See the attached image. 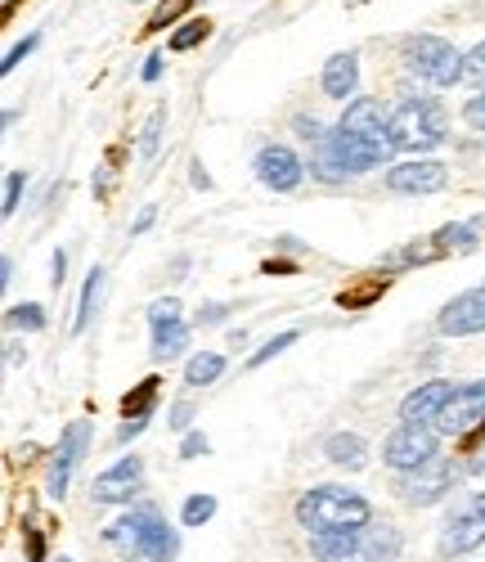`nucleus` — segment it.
Wrapping results in <instances>:
<instances>
[{
  "instance_id": "obj_11",
  "label": "nucleus",
  "mask_w": 485,
  "mask_h": 562,
  "mask_svg": "<svg viewBox=\"0 0 485 562\" xmlns=\"http://www.w3.org/2000/svg\"><path fill=\"white\" fill-rule=\"evenodd\" d=\"M302 158L287 149V145H266L261 154H257V180L266 184V190H274V194H293L297 184H302Z\"/></svg>"
},
{
  "instance_id": "obj_34",
  "label": "nucleus",
  "mask_w": 485,
  "mask_h": 562,
  "mask_svg": "<svg viewBox=\"0 0 485 562\" xmlns=\"http://www.w3.org/2000/svg\"><path fill=\"white\" fill-rule=\"evenodd\" d=\"M23 184H27V176H23V171H10V176H5V207H0V212H5V216H14V212H19V199H23Z\"/></svg>"
},
{
  "instance_id": "obj_14",
  "label": "nucleus",
  "mask_w": 485,
  "mask_h": 562,
  "mask_svg": "<svg viewBox=\"0 0 485 562\" xmlns=\"http://www.w3.org/2000/svg\"><path fill=\"white\" fill-rule=\"evenodd\" d=\"M450 171L441 162H405L386 171V190L392 194H441Z\"/></svg>"
},
{
  "instance_id": "obj_13",
  "label": "nucleus",
  "mask_w": 485,
  "mask_h": 562,
  "mask_svg": "<svg viewBox=\"0 0 485 562\" xmlns=\"http://www.w3.org/2000/svg\"><path fill=\"white\" fill-rule=\"evenodd\" d=\"M139 482H144V463L131 454V459H117L113 468H104V473L94 477L90 495L100 499V504H131V495L139 491Z\"/></svg>"
},
{
  "instance_id": "obj_26",
  "label": "nucleus",
  "mask_w": 485,
  "mask_h": 562,
  "mask_svg": "<svg viewBox=\"0 0 485 562\" xmlns=\"http://www.w3.org/2000/svg\"><path fill=\"white\" fill-rule=\"evenodd\" d=\"M5 324H10V329H23V334H36V329H45V306H36V302L10 306L5 311Z\"/></svg>"
},
{
  "instance_id": "obj_43",
  "label": "nucleus",
  "mask_w": 485,
  "mask_h": 562,
  "mask_svg": "<svg viewBox=\"0 0 485 562\" xmlns=\"http://www.w3.org/2000/svg\"><path fill=\"white\" fill-rule=\"evenodd\" d=\"M189 176H193V190H212V176H207V167H203V162H193V167H189Z\"/></svg>"
},
{
  "instance_id": "obj_45",
  "label": "nucleus",
  "mask_w": 485,
  "mask_h": 562,
  "mask_svg": "<svg viewBox=\"0 0 485 562\" xmlns=\"http://www.w3.org/2000/svg\"><path fill=\"white\" fill-rule=\"evenodd\" d=\"M154 216H158V207H144V212H139V221L131 225V234H144V229L154 225Z\"/></svg>"
},
{
  "instance_id": "obj_27",
  "label": "nucleus",
  "mask_w": 485,
  "mask_h": 562,
  "mask_svg": "<svg viewBox=\"0 0 485 562\" xmlns=\"http://www.w3.org/2000/svg\"><path fill=\"white\" fill-rule=\"evenodd\" d=\"M382 293H386V279H364V284H356L351 293H342V297H337V306H347V311H360V306L377 302Z\"/></svg>"
},
{
  "instance_id": "obj_9",
  "label": "nucleus",
  "mask_w": 485,
  "mask_h": 562,
  "mask_svg": "<svg viewBox=\"0 0 485 562\" xmlns=\"http://www.w3.org/2000/svg\"><path fill=\"white\" fill-rule=\"evenodd\" d=\"M481 544H485V495H476L450 518V527L441 536V558H463Z\"/></svg>"
},
{
  "instance_id": "obj_2",
  "label": "nucleus",
  "mask_w": 485,
  "mask_h": 562,
  "mask_svg": "<svg viewBox=\"0 0 485 562\" xmlns=\"http://www.w3.org/2000/svg\"><path fill=\"white\" fill-rule=\"evenodd\" d=\"M297 522L315 531H360L373 522V504L347 486H315L297 499Z\"/></svg>"
},
{
  "instance_id": "obj_17",
  "label": "nucleus",
  "mask_w": 485,
  "mask_h": 562,
  "mask_svg": "<svg viewBox=\"0 0 485 562\" xmlns=\"http://www.w3.org/2000/svg\"><path fill=\"white\" fill-rule=\"evenodd\" d=\"M454 463H422V468H414V473H405L401 477V491L414 499V504H436L445 491H450V482H454V473H450Z\"/></svg>"
},
{
  "instance_id": "obj_16",
  "label": "nucleus",
  "mask_w": 485,
  "mask_h": 562,
  "mask_svg": "<svg viewBox=\"0 0 485 562\" xmlns=\"http://www.w3.org/2000/svg\"><path fill=\"white\" fill-rule=\"evenodd\" d=\"M454 392H459V387L445 383V379H431V383L414 387V392L401 401V424H436V414L450 405Z\"/></svg>"
},
{
  "instance_id": "obj_46",
  "label": "nucleus",
  "mask_w": 485,
  "mask_h": 562,
  "mask_svg": "<svg viewBox=\"0 0 485 562\" xmlns=\"http://www.w3.org/2000/svg\"><path fill=\"white\" fill-rule=\"evenodd\" d=\"M467 473L485 477V437H481V450H476V459H472V468H467Z\"/></svg>"
},
{
  "instance_id": "obj_42",
  "label": "nucleus",
  "mask_w": 485,
  "mask_h": 562,
  "mask_svg": "<svg viewBox=\"0 0 485 562\" xmlns=\"http://www.w3.org/2000/svg\"><path fill=\"white\" fill-rule=\"evenodd\" d=\"M50 279H55V289H64V279H68V252L59 248L55 261H50Z\"/></svg>"
},
{
  "instance_id": "obj_35",
  "label": "nucleus",
  "mask_w": 485,
  "mask_h": 562,
  "mask_svg": "<svg viewBox=\"0 0 485 562\" xmlns=\"http://www.w3.org/2000/svg\"><path fill=\"white\" fill-rule=\"evenodd\" d=\"M36 45H41V36H27V41H19V45H14V50L5 55V64H0V72H5V77H10V72H14V68H19V64H23V59H27L32 50H36Z\"/></svg>"
},
{
  "instance_id": "obj_24",
  "label": "nucleus",
  "mask_w": 485,
  "mask_h": 562,
  "mask_svg": "<svg viewBox=\"0 0 485 562\" xmlns=\"http://www.w3.org/2000/svg\"><path fill=\"white\" fill-rule=\"evenodd\" d=\"M104 540H109V549L122 553V558H144V549H139V531H135V522H131V513H126V518H117V522L104 531Z\"/></svg>"
},
{
  "instance_id": "obj_33",
  "label": "nucleus",
  "mask_w": 485,
  "mask_h": 562,
  "mask_svg": "<svg viewBox=\"0 0 485 562\" xmlns=\"http://www.w3.org/2000/svg\"><path fill=\"white\" fill-rule=\"evenodd\" d=\"M293 342H297V334H279V338H270V342H266V347H261V351L248 360V369H257V364H270L274 356H283V351L293 347Z\"/></svg>"
},
{
  "instance_id": "obj_6",
  "label": "nucleus",
  "mask_w": 485,
  "mask_h": 562,
  "mask_svg": "<svg viewBox=\"0 0 485 562\" xmlns=\"http://www.w3.org/2000/svg\"><path fill=\"white\" fill-rule=\"evenodd\" d=\"M481 424H485V379L459 387V392L450 396V405L436 414L431 428L441 432V437H463V432H472V428H481Z\"/></svg>"
},
{
  "instance_id": "obj_37",
  "label": "nucleus",
  "mask_w": 485,
  "mask_h": 562,
  "mask_svg": "<svg viewBox=\"0 0 485 562\" xmlns=\"http://www.w3.org/2000/svg\"><path fill=\"white\" fill-rule=\"evenodd\" d=\"M189 418H193V405H189V401H180V405H171L167 424H171V432H189Z\"/></svg>"
},
{
  "instance_id": "obj_22",
  "label": "nucleus",
  "mask_w": 485,
  "mask_h": 562,
  "mask_svg": "<svg viewBox=\"0 0 485 562\" xmlns=\"http://www.w3.org/2000/svg\"><path fill=\"white\" fill-rule=\"evenodd\" d=\"M476 229H481V221H450V225H441L431 234V244L436 248H459V252H472L476 248Z\"/></svg>"
},
{
  "instance_id": "obj_4",
  "label": "nucleus",
  "mask_w": 485,
  "mask_h": 562,
  "mask_svg": "<svg viewBox=\"0 0 485 562\" xmlns=\"http://www.w3.org/2000/svg\"><path fill=\"white\" fill-rule=\"evenodd\" d=\"M405 72L418 81V86H431V90H445L454 81H463V55L445 36H409L405 41Z\"/></svg>"
},
{
  "instance_id": "obj_49",
  "label": "nucleus",
  "mask_w": 485,
  "mask_h": 562,
  "mask_svg": "<svg viewBox=\"0 0 485 562\" xmlns=\"http://www.w3.org/2000/svg\"><path fill=\"white\" fill-rule=\"evenodd\" d=\"M55 562H72V558H55Z\"/></svg>"
},
{
  "instance_id": "obj_21",
  "label": "nucleus",
  "mask_w": 485,
  "mask_h": 562,
  "mask_svg": "<svg viewBox=\"0 0 485 562\" xmlns=\"http://www.w3.org/2000/svg\"><path fill=\"white\" fill-rule=\"evenodd\" d=\"M100 297H104V270H100V266H90V274H86V289H81V306H77V324H72V334H86V329H90L94 311H100Z\"/></svg>"
},
{
  "instance_id": "obj_10",
  "label": "nucleus",
  "mask_w": 485,
  "mask_h": 562,
  "mask_svg": "<svg viewBox=\"0 0 485 562\" xmlns=\"http://www.w3.org/2000/svg\"><path fill=\"white\" fill-rule=\"evenodd\" d=\"M131 522H135V531H139L144 558H154V562H176V558H180V540H176V531L167 527V518H162L154 504H139V508L131 513Z\"/></svg>"
},
{
  "instance_id": "obj_32",
  "label": "nucleus",
  "mask_w": 485,
  "mask_h": 562,
  "mask_svg": "<svg viewBox=\"0 0 485 562\" xmlns=\"http://www.w3.org/2000/svg\"><path fill=\"white\" fill-rule=\"evenodd\" d=\"M23 540H27V562H45V536L36 531V513H23Z\"/></svg>"
},
{
  "instance_id": "obj_7",
  "label": "nucleus",
  "mask_w": 485,
  "mask_h": 562,
  "mask_svg": "<svg viewBox=\"0 0 485 562\" xmlns=\"http://www.w3.org/2000/svg\"><path fill=\"white\" fill-rule=\"evenodd\" d=\"M149 329H154V360H176L189 347V324L180 319V297H158L149 306Z\"/></svg>"
},
{
  "instance_id": "obj_41",
  "label": "nucleus",
  "mask_w": 485,
  "mask_h": 562,
  "mask_svg": "<svg viewBox=\"0 0 485 562\" xmlns=\"http://www.w3.org/2000/svg\"><path fill=\"white\" fill-rule=\"evenodd\" d=\"M94 194H100V199H109V194H113V162H104V167H100V176H94Z\"/></svg>"
},
{
  "instance_id": "obj_8",
  "label": "nucleus",
  "mask_w": 485,
  "mask_h": 562,
  "mask_svg": "<svg viewBox=\"0 0 485 562\" xmlns=\"http://www.w3.org/2000/svg\"><path fill=\"white\" fill-rule=\"evenodd\" d=\"M436 334H441V338H472V334H485V284L459 293L454 302H445L441 315H436Z\"/></svg>"
},
{
  "instance_id": "obj_15",
  "label": "nucleus",
  "mask_w": 485,
  "mask_h": 562,
  "mask_svg": "<svg viewBox=\"0 0 485 562\" xmlns=\"http://www.w3.org/2000/svg\"><path fill=\"white\" fill-rule=\"evenodd\" d=\"M342 131H356L364 139H377V145H392V113H382L377 100H347L342 117H337ZM396 149V145H392Z\"/></svg>"
},
{
  "instance_id": "obj_39",
  "label": "nucleus",
  "mask_w": 485,
  "mask_h": 562,
  "mask_svg": "<svg viewBox=\"0 0 485 562\" xmlns=\"http://www.w3.org/2000/svg\"><path fill=\"white\" fill-rule=\"evenodd\" d=\"M199 454H207V437L203 432H189L180 441V459H199Z\"/></svg>"
},
{
  "instance_id": "obj_44",
  "label": "nucleus",
  "mask_w": 485,
  "mask_h": 562,
  "mask_svg": "<svg viewBox=\"0 0 485 562\" xmlns=\"http://www.w3.org/2000/svg\"><path fill=\"white\" fill-rule=\"evenodd\" d=\"M144 81H158L162 77V55H149V59H144V72H139Z\"/></svg>"
},
{
  "instance_id": "obj_20",
  "label": "nucleus",
  "mask_w": 485,
  "mask_h": 562,
  "mask_svg": "<svg viewBox=\"0 0 485 562\" xmlns=\"http://www.w3.org/2000/svg\"><path fill=\"white\" fill-rule=\"evenodd\" d=\"M221 373H225V356L221 351H199V356H189V364H184V383L189 387H212Z\"/></svg>"
},
{
  "instance_id": "obj_5",
  "label": "nucleus",
  "mask_w": 485,
  "mask_h": 562,
  "mask_svg": "<svg viewBox=\"0 0 485 562\" xmlns=\"http://www.w3.org/2000/svg\"><path fill=\"white\" fill-rule=\"evenodd\" d=\"M436 454H441V432L427 428V424H401L382 446V459L392 468H401V473H414V468L431 463Z\"/></svg>"
},
{
  "instance_id": "obj_18",
  "label": "nucleus",
  "mask_w": 485,
  "mask_h": 562,
  "mask_svg": "<svg viewBox=\"0 0 485 562\" xmlns=\"http://www.w3.org/2000/svg\"><path fill=\"white\" fill-rule=\"evenodd\" d=\"M324 95L328 100H356V86H360V59H356V50H342V55H332L328 64H324Z\"/></svg>"
},
{
  "instance_id": "obj_3",
  "label": "nucleus",
  "mask_w": 485,
  "mask_h": 562,
  "mask_svg": "<svg viewBox=\"0 0 485 562\" xmlns=\"http://www.w3.org/2000/svg\"><path fill=\"white\" fill-rule=\"evenodd\" d=\"M445 104L431 100V95H409L392 109V145L405 154H427L445 139Z\"/></svg>"
},
{
  "instance_id": "obj_36",
  "label": "nucleus",
  "mask_w": 485,
  "mask_h": 562,
  "mask_svg": "<svg viewBox=\"0 0 485 562\" xmlns=\"http://www.w3.org/2000/svg\"><path fill=\"white\" fill-rule=\"evenodd\" d=\"M463 122H467L472 131H485V90H481L476 100H467V104H463Z\"/></svg>"
},
{
  "instance_id": "obj_29",
  "label": "nucleus",
  "mask_w": 485,
  "mask_h": 562,
  "mask_svg": "<svg viewBox=\"0 0 485 562\" xmlns=\"http://www.w3.org/2000/svg\"><path fill=\"white\" fill-rule=\"evenodd\" d=\"M180 518H184V527H203V522H212V518H216V499H212V495H189Z\"/></svg>"
},
{
  "instance_id": "obj_31",
  "label": "nucleus",
  "mask_w": 485,
  "mask_h": 562,
  "mask_svg": "<svg viewBox=\"0 0 485 562\" xmlns=\"http://www.w3.org/2000/svg\"><path fill=\"white\" fill-rule=\"evenodd\" d=\"M463 81L476 86V90H485V41L472 45V50L463 55Z\"/></svg>"
},
{
  "instance_id": "obj_50",
  "label": "nucleus",
  "mask_w": 485,
  "mask_h": 562,
  "mask_svg": "<svg viewBox=\"0 0 485 562\" xmlns=\"http://www.w3.org/2000/svg\"><path fill=\"white\" fill-rule=\"evenodd\" d=\"M131 5H135V0H131Z\"/></svg>"
},
{
  "instance_id": "obj_38",
  "label": "nucleus",
  "mask_w": 485,
  "mask_h": 562,
  "mask_svg": "<svg viewBox=\"0 0 485 562\" xmlns=\"http://www.w3.org/2000/svg\"><path fill=\"white\" fill-rule=\"evenodd\" d=\"M144 428H149V418H122V428H117V446H131Z\"/></svg>"
},
{
  "instance_id": "obj_30",
  "label": "nucleus",
  "mask_w": 485,
  "mask_h": 562,
  "mask_svg": "<svg viewBox=\"0 0 485 562\" xmlns=\"http://www.w3.org/2000/svg\"><path fill=\"white\" fill-rule=\"evenodd\" d=\"M162 126H167V109H154V117L144 122V135H139V158H154V154H158Z\"/></svg>"
},
{
  "instance_id": "obj_47",
  "label": "nucleus",
  "mask_w": 485,
  "mask_h": 562,
  "mask_svg": "<svg viewBox=\"0 0 485 562\" xmlns=\"http://www.w3.org/2000/svg\"><path fill=\"white\" fill-rule=\"evenodd\" d=\"M0 279H5V289L14 284V261H10V257H5V266H0Z\"/></svg>"
},
{
  "instance_id": "obj_12",
  "label": "nucleus",
  "mask_w": 485,
  "mask_h": 562,
  "mask_svg": "<svg viewBox=\"0 0 485 562\" xmlns=\"http://www.w3.org/2000/svg\"><path fill=\"white\" fill-rule=\"evenodd\" d=\"M81 454H86V424H72L59 441V454L50 459V477H45V495L55 504L68 499V482H72V468L81 463Z\"/></svg>"
},
{
  "instance_id": "obj_48",
  "label": "nucleus",
  "mask_w": 485,
  "mask_h": 562,
  "mask_svg": "<svg viewBox=\"0 0 485 562\" xmlns=\"http://www.w3.org/2000/svg\"><path fill=\"white\" fill-rule=\"evenodd\" d=\"M287 270H293L287 261H266V274H287Z\"/></svg>"
},
{
  "instance_id": "obj_23",
  "label": "nucleus",
  "mask_w": 485,
  "mask_h": 562,
  "mask_svg": "<svg viewBox=\"0 0 485 562\" xmlns=\"http://www.w3.org/2000/svg\"><path fill=\"white\" fill-rule=\"evenodd\" d=\"M158 392H162V383H158V379H144L139 387H131V392L122 396V414H126V418H149V414H154Z\"/></svg>"
},
{
  "instance_id": "obj_25",
  "label": "nucleus",
  "mask_w": 485,
  "mask_h": 562,
  "mask_svg": "<svg viewBox=\"0 0 485 562\" xmlns=\"http://www.w3.org/2000/svg\"><path fill=\"white\" fill-rule=\"evenodd\" d=\"M212 36V23L207 19H193V23H180L176 36H171V50L184 55V50H199V45Z\"/></svg>"
},
{
  "instance_id": "obj_19",
  "label": "nucleus",
  "mask_w": 485,
  "mask_h": 562,
  "mask_svg": "<svg viewBox=\"0 0 485 562\" xmlns=\"http://www.w3.org/2000/svg\"><path fill=\"white\" fill-rule=\"evenodd\" d=\"M324 454H328L337 468H351V473L369 463V446H364L360 432H332V437L324 441Z\"/></svg>"
},
{
  "instance_id": "obj_40",
  "label": "nucleus",
  "mask_w": 485,
  "mask_h": 562,
  "mask_svg": "<svg viewBox=\"0 0 485 562\" xmlns=\"http://www.w3.org/2000/svg\"><path fill=\"white\" fill-rule=\"evenodd\" d=\"M225 315H229V306H225V302H212V306H203V311H199V324L207 329V324H221Z\"/></svg>"
},
{
  "instance_id": "obj_1",
  "label": "nucleus",
  "mask_w": 485,
  "mask_h": 562,
  "mask_svg": "<svg viewBox=\"0 0 485 562\" xmlns=\"http://www.w3.org/2000/svg\"><path fill=\"white\" fill-rule=\"evenodd\" d=\"M392 154H396L392 145H377V139H364V135H356V131L332 126V131L319 139V145H315L311 171H315L319 180L337 184V180H347V176H356V171H373V167H382Z\"/></svg>"
},
{
  "instance_id": "obj_28",
  "label": "nucleus",
  "mask_w": 485,
  "mask_h": 562,
  "mask_svg": "<svg viewBox=\"0 0 485 562\" xmlns=\"http://www.w3.org/2000/svg\"><path fill=\"white\" fill-rule=\"evenodd\" d=\"M189 5L193 0H162V5L149 14V23H144V32H162V27L180 23V14H189Z\"/></svg>"
}]
</instances>
